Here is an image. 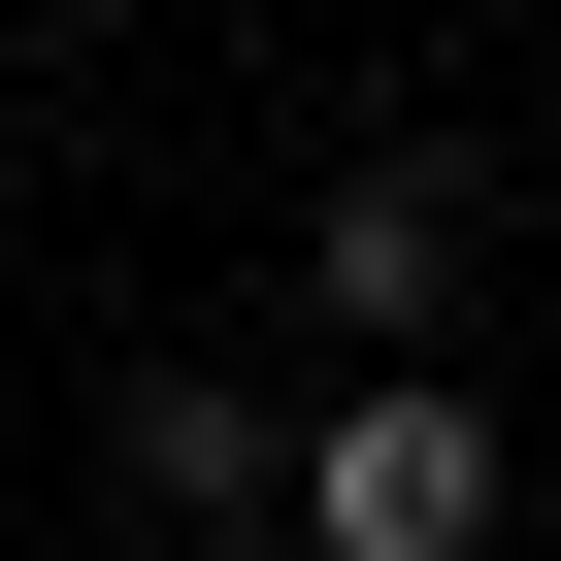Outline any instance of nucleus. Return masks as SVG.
Here are the masks:
<instances>
[{
    "label": "nucleus",
    "instance_id": "f257e3e1",
    "mask_svg": "<svg viewBox=\"0 0 561 561\" xmlns=\"http://www.w3.org/2000/svg\"><path fill=\"white\" fill-rule=\"evenodd\" d=\"M264 495H298V561H495V495H528V462H495V397H462V364H331V430L264 462Z\"/></svg>",
    "mask_w": 561,
    "mask_h": 561
},
{
    "label": "nucleus",
    "instance_id": "f03ea898",
    "mask_svg": "<svg viewBox=\"0 0 561 561\" xmlns=\"http://www.w3.org/2000/svg\"><path fill=\"white\" fill-rule=\"evenodd\" d=\"M462 331V165H331V364H430Z\"/></svg>",
    "mask_w": 561,
    "mask_h": 561
},
{
    "label": "nucleus",
    "instance_id": "7ed1b4c3",
    "mask_svg": "<svg viewBox=\"0 0 561 561\" xmlns=\"http://www.w3.org/2000/svg\"><path fill=\"white\" fill-rule=\"evenodd\" d=\"M264 462H298V430H264L231 364H165V397H133V495H264Z\"/></svg>",
    "mask_w": 561,
    "mask_h": 561
}]
</instances>
